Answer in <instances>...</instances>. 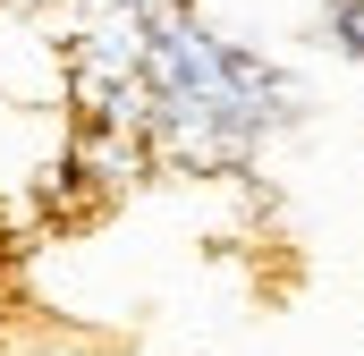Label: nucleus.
Wrapping results in <instances>:
<instances>
[]
</instances>
